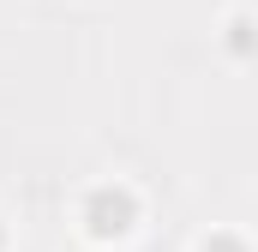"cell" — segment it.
I'll return each instance as SVG.
<instances>
[{"instance_id":"cell-2","label":"cell","mask_w":258,"mask_h":252,"mask_svg":"<svg viewBox=\"0 0 258 252\" xmlns=\"http://www.w3.org/2000/svg\"><path fill=\"white\" fill-rule=\"evenodd\" d=\"M204 252H240V246H234V240H210Z\"/></svg>"},{"instance_id":"cell-1","label":"cell","mask_w":258,"mask_h":252,"mask_svg":"<svg viewBox=\"0 0 258 252\" xmlns=\"http://www.w3.org/2000/svg\"><path fill=\"white\" fill-rule=\"evenodd\" d=\"M126 216H132L126 192H96V198H90V228H96V234H120Z\"/></svg>"}]
</instances>
